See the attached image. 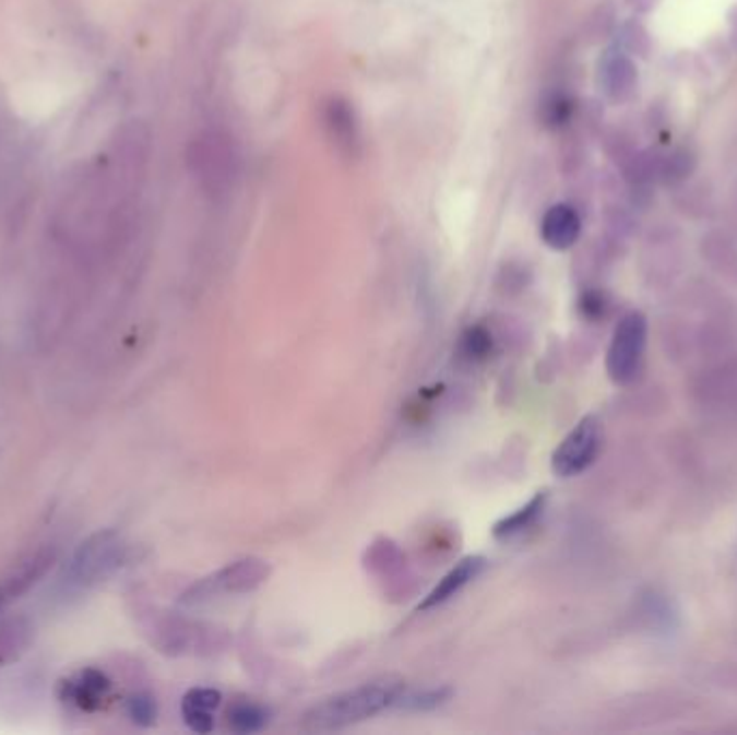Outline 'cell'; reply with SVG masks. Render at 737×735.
<instances>
[{"label":"cell","mask_w":737,"mask_h":735,"mask_svg":"<svg viewBox=\"0 0 737 735\" xmlns=\"http://www.w3.org/2000/svg\"><path fill=\"white\" fill-rule=\"evenodd\" d=\"M190 161L194 164V173L212 188L227 183L234 177L236 156L231 152V145L216 134H207L194 141V152Z\"/></svg>","instance_id":"7"},{"label":"cell","mask_w":737,"mask_h":735,"mask_svg":"<svg viewBox=\"0 0 737 735\" xmlns=\"http://www.w3.org/2000/svg\"><path fill=\"white\" fill-rule=\"evenodd\" d=\"M453 697V690L449 686H440V688H429V690H420V692H412V695H402L400 701L395 703V708H404V710H412V712H431L442 708L449 699Z\"/></svg>","instance_id":"16"},{"label":"cell","mask_w":737,"mask_h":735,"mask_svg":"<svg viewBox=\"0 0 737 735\" xmlns=\"http://www.w3.org/2000/svg\"><path fill=\"white\" fill-rule=\"evenodd\" d=\"M9 597H13V593L9 591L7 584H2V586H0V608H2V604H4Z\"/></svg>","instance_id":"22"},{"label":"cell","mask_w":737,"mask_h":735,"mask_svg":"<svg viewBox=\"0 0 737 735\" xmlns=\"http://www.w3.org/2000/svg\"><path fill=\"white\" fill-rule=\"evenodd\" d=\"M156 701L150 695H136L130 699V716L136 725L141 727H150L156 721Z\"/></svg>","instance_id":"18"},{"label":"cell","mask_w":737,"mask_h":735,"mask_svg":"<svg viewBox=\"0 0 737 735\" xmlns=\"http://www.w3.org/2000/svg\"><path fill=\"white\" fill-rule=\"evenodd\" d=\"M692 168V158L688 152H677L673 156H668V161L664 164V173L668 179H677V177H686Z\"/></svg>","instance_id":"20"},{"label":"cell","mask_w":737,"mask_h":735,"mask_svg":"<svg viewBox=\"0 0 737 735\" xmlns=\"http://www.w3.org/2000/svg\"><path fill=\"white\" fill-rule=\"evenodd\" d=\"M546 502H548V491H537L524 507H520L518 511H513L511 515H504L502 520H498L494 524V529H491L494 540L509 542V540H515L522 533H526L542 518V513L546 509Z\"/></svg>","instance_id":"11"},{"label":"cell","mask_w":737,"mask_h":735,"mask_svg":"<svg viewBox=\"0 0 737 735\" xmlns=\"http://www.w3.org/2000/svg\"><path fill=\"white\" fill-rule=\"evenodd\" d=\"M270 712L257 703H236L229 710V727L236 734H257L268 725Z\"/></svg>","instance_id":"14"},{"label":"cell","mask_w":737,"mask_h":735,"mask_svg":"<svg viewBox=\"0 0 737 735\" xmlns=\"http://www.w3.org/2000/svg\"><path fill=\"white\" fill-rule=\"evenodd\" d=\"M645 347H647L645 316L639 311L623 316L613 332L606 354V371L617 387H628L639 378L645 360Z\"/></svg>","instance_id":"2"},{"label":"cell","mask_w":737,"mask_h":735,"mask_svg":"<svg viewBox=\"0 0 737 735\" xmlns=\"http://www.w3.org/2000/svg\"><path fill=\"white\" fill-rule=\"evenodd\" d=\"M223 695L214 688H192L186 692L181 714L186 725L194 734H210L214 730V712L218 710Z\"/></svg>","instance_id":"10"},{"label":"cell","mask_w":737,"mask_h":735,"mask_svg":"<svg viewBox=\"0 0 737 735\" xmlns=\"http://www.w3.org/2000/svg\"><path fill=\"white\" fill-rule=\"evenodd\" d=\"M406 692V681L400 675H384L373 681L360 684L358 688L328 697L313 706L302 721L307 732H336L349 725L362 723L395 708L400 697Z\"/></svg>","instance_id":"1"},{"label":"cell","mask_w":737,"mask_h":735,"mask_svg":"<svg viewBox=\"0 0 737 735\" xmlns=\"http://www.w3.org/2000/svg\"><path fill=\"white\" fill-rule=\"evenodd\" d=\"M270 573V568L259 559H242L236 561L221 572L212 573L210 578H203L197 582L190 591L183 595V604L197 606L203 602H210L212 597L225 595V593H246L257 589Z\"/></svg>","instance_id":"4"},{"label":"cell","mask_w":737,"mask_h":735,"mask_svg":"<svg viewBox=\"0 0 737 735\" xmlns=\"http://www.w3.org/2000/svg\"><path fill=\"white\" fill-rule=\"evenodd\" d=\"M31 641V628L26 621H9L0 628V664H7L15 660L17 655L26 650Z\"/></svg>","instance_id":"15"},{"label":"cell","mask_w":737,"mask_h":735,"mask_svg":"<svg viewBox=\"0 0 737 735\" xmlns=\"http://www.w3.org/2000/svg\"><path fill=\"white\" fill-rule=\"evenodd\" d=\"M108 688H110V681L106 679V675L88 668L81 673L76 681L70 684V697L76 706H81L82 710H95L99 708V701L104 699Z\"/></svg>","instance_id":"13"},{"label":"cell","mask_w":737,"mask_h":735,"mask_svg":"<svg viewBox=\"0 0 737 735\" xmlns=\"http://www.w3.org/2000/svg\"><path fill=\"white\" fill-rule=\"evenodd\" d=\"M602 447V427L595 416H584L563 438L552 453V471L557 477L570 479L584 473L597 458Z\"/></svg>","instance_id":"5"},{"label":"cell","mask_w":737,"mask_h":735,"mask_svg":"<svg viewBox=\"0 0 737 735\" xmlns=\"http://www.w3.org/2000/svg\"><path fill=\"white\" fill-rule=\"evenodd\" d=\"M484 570H486V559L484 557H466V559H462L451 572L444 573L442 580L425 595V600L418 604V610H431L436 606L447 604L462 589H466L473 580H477Z\"/></svg>","instance_id":"8"},{"label":"cell","mask_w":737,"mask_h":735,"mask_svg":"<svg viewBox=\"0 0 737 735\" xmlns=\"http://www.w3.org/2000/svg\"><path fill=\"white\" fill-rule=\"evenodd\" d=\"M630 4H632L634 9H639V11H650L652 7L657 4V0H630Z\"/></svg>","instance_id":"21"},{"label":"cell","mask_w":737,"mask_h":735,"mask_svg":"<svg viewBox=\"0 0 737 735\" xmlns=\"http://www.w3.org/2000/svg\"><path fill=\"white\" fill-rule=\"evenodd\" d=\"M639 74L626 55H608L602 63V84L613 99H628L637 91Z\"/></svg>","instance_id":"12"},{"label":"cell","mask_w":737,"mask_h":735,"mask_svg":"<svg viewBox=\"0 0 737 735\" xmlns=\"http://www.w3.org/2000/svg\"><path fill=\"white\" fill-rule=\"evenodd\" d=\"M460 349L468 360H484L491 352V334L484 327L468 328L462 334Z\"/></svg>","instance_id":"17"},{"label":"cell","mask_w":737,"mask_h":735,"mask_svg":"<svg viewBox=\"0 0 737 735\" xmlns=\"http://www.w3.org/2000/svg\"><path fill=\"white\" fill-rule=\"evenodd\" d=\"M13 161H15L13 137H11V130H9L7 121L0 117V186H2L4 177L9 175Z\"/></svg>","instance_id":"19"},{"label":"cell","mask_w":737,"mask_h":735,"mask_svg":"<svg viewBox=\"0 0 737 735\" xmlns=\"http://www.w3.org/2000/svg\"><path fill=\"white\" fill-rule=\"evenodd\" d=\"M582 232L578 212L568 203L552 205L542 221V240L555 250L572 248Z\"/></svg>","instance_id":"9"},{"label":"cell","mask_w":737,"mask_h":735,"mask_svg":"<svg viewBox=\"0 0 737 735\" xmlns=\"http://www.w3.org/2000/svg\"><path fill=\"white\" fill-rule=\"evenodd\" d=\"M126 561V544L115 531H97L74 553L68 576L74 584L88 586L117 572Z\"/></svg>","instance_id":"3"},{"label":"cell","mask_w":737,"mask_h":735,"mask_svg":"<svg viewBox=\"0 0 737 735\" xmlns=\"http://www.w3.org/2000/svg\"><path fill=\"white\" fill-rule=\"evenodd\" d=\"M324 128L332 147L347 161L362 152V130L354 106L345 97H330L324 106Z\"/></svg>","instance_id":"6"},{"label":"cell","mask_w":737,"mask_h":735,"mask_svg":"<svg viewBox=\"0 0 737 735\" xmlns=\"http://www.w3.org/2000/svg\"><path fill=\"white\" fill-rule=\"evenodd\" d=\"M734 26H736V35H737V20H734Z\"/></svg>","instance_id":"23"}]
</instances>
